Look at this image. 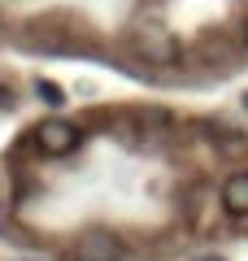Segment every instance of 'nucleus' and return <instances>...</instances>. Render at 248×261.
<instances>
[{
  "instance_id": "obj_1",
  "label": "nucleus",
  "mask_w": 248,
  "mask_h": 261,
  "mask_svg": "<svg viewBox=\"0 0 248 261\" xmlns=\"http://www.w3.org/2000/svg\"><path fill=\"white\" fill-rule=\"evenodd\" d=\"M31 140H35V148L44 152V157H70L83 144V130L74 126V122H65V118H44Z\"/></svg>"
},
{
  "instance_id": "obj_2",
  "label": "nucleus",
  "mask_w": 248,
  "mask_h": 261,
  "mask_svg": "<svg viewBox=\"0 0 248 261\" xmlns=\"http://www.w3.org/2000/svg\"><path fill=\"white\" fill-rule=\"evenodd\" d=\"M122 257H127V244L113 231L92 226V231H83L74 240V261H122Z\"/></svg>"
},
{
  "instance_id": "obj_3",
  "label": "nucleus",
  "mask_w": 248,
  "mask_h": 261,
  "mask_svg": "<svg viewBox=\"0 0 248 261\" xmlns=\"http://www.w3.org/2000/svg\"><path fill=\"white\" fill-rule=\"evenodd\" d=\"M135 48L144 53V61H153V65H175L179 61V39L165 27H139L135 31Z\"/></svg>"
},
{
  "instance_id": "obj_4",
  "label": "nucleus",
  "mask_w": 248,
  "mask_h": 261,
  "mask_svg": "<svg viewBox=\"0 0 248 261\" xmlns=\"http://www.w3.org/2000/svg\"><path fill=\"white\" fill-rule=\"evenodd\" d=\"M222 209L235 218L248 214V174H231L227 183H222Z\"/></svg>"
},
{
  "instance_id": "obj_5",
  "label": "nucleus",
  "mask_w": 248,
  "mask_h": 261,
  "mask_svg": "<svg viewBox=\"0 0 248 261\" xmlns=\"http://www.w3.org/2000/svg\"><path fill=\"white\" fill-rule=\"evenodd\" d=\"M35 92L44 96V105H53V109H57V105H65V92H61L57 83H48V79H39V83H35Z\"/></svg>"
},
{
  "instance_id": "obj_6",
  "label": "nucleus",
  "mask_w": 248,
  "mask_h": 261,
  "mask_svg": "<svg viewBox=\"0 0 248 261\" xmlns=\"http://www.w3.org/2000/svg\"><path fill=\"white\" fill-rule=\"evenodd\" d=\"M9 105H13V100H9V92H5V87H0V109H9Z\"/></svg>"
},
{
  "instance_id": "obj_7",
  "label": "nucleus",
  "mask_w": 248,
  "mask_h": 261,
  "mask_svg": "<svg viewBox=\"0 0 248 261\" xmlns=\"http://www.w3.org/2000/svg\"><path fill=\"white\" fill-rule=\"evenodd\" d=\"M244 44H248V27H244Z\"/></svg>"
},
{
  "instance_id": "obj_8",
  "label": "nucleus",
  "mask_w": 248,
  "mask_h": 261,
  "mask_svg": "<svg viewBox=\"0 0 248 261\" xmlns=\"http://www.w3.org/2000/svg\"><path fill=\"white\" fill-rule=\"evenodd\" d=\"M244 105H248V96H244Z\"/></svg>"
}]
</instances>
